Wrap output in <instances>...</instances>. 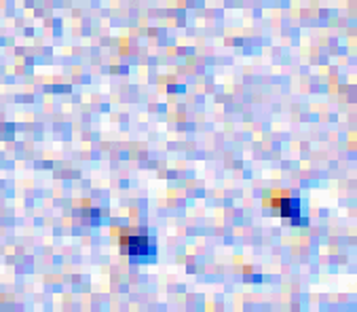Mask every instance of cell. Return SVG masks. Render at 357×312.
<instances>
[{
  "instance_id": "obj_1",
  "label": "cell",
  "mask_w": 357,
  "mask_h": 312,
  "mask_svg": "<svg viewBox=\"0 0 357 312\" xmlns=\"http://www.w3.org/2000/svg\"><path fill=\"white\" fill-rule=\"evenodd\" d=\"M121 251L135 260H149L155 258V243L149 237H123Z\"/></svg>"
},
{
  "instance_id": "obj_2",
  "label": "cell",
  "mask_w": 357,
  "mask_h": 312,
  "mask_svg": "<svg viewBox=\"0 0 357 312\" xmlns=\"http://www.w3.org/2000/svg\"><path fill=\"white\" fill-rule=\"evenodd\" d=\"M273 207L281 209V215L285 219H290L292 224H301V201L296 196H283L277 203H271Z\"/></svg>"
}]
</instances>
